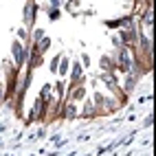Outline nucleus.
Returning <instances> with one entry per match:
<instances>
[{
    "label": "nucleus",
    "instance_id": "f257e3e1",
    "mask_svg": "<svg viewBox=\"0 0 156 156\" xmlns=\"http://www.w3.org/2000/svg\"><path fill=\"white\" fill-rule=\"evenodd\" d=\"M33 11H35V7L29 2V5H27V16H24V22H27V24L33 22Z\"/></svg>",
    "mask_w": 156,
    "mask_h": 156
},
{
    "label": "nucleus",
    "instance_id": "f03ea898",
    "mask_svg": "<svg viewBox=\"0 0 156 156\" xmlns=\"http://www.w3.org/2000/svg\"><path fill=\"white\" fill-rule=\"evenodd\" d=\"M13 55H16V62L20 64V62H22V48H20V42H13Z\"/></svg>",
    "mask_w": 156,
    "mask_h": 156
}]
</instances>
